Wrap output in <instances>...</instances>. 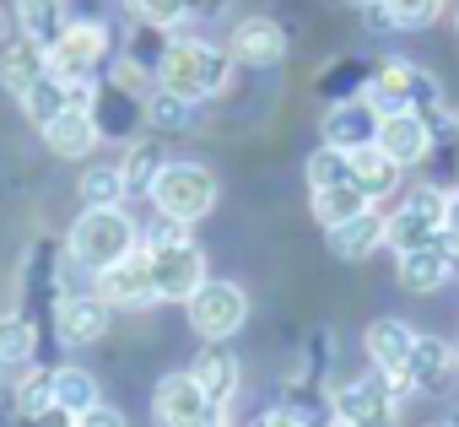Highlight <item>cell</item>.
Listing matches in <instances>:
<instances>
[{
  "instance_id": "cell-1",
  "label": "cell",
  "mask_w": 459,
  "mask_h": 427,
  "mask_svg": "<svg viewBox=\"0 0 459 427\" xmlns=\"http://www.w3.org/2000/svg\"><path fill=\"white\" fill-rule=\"evenodd\" d=\"M362 98H368L378 114H421V119L432 125V135H443V130L459 125L454 109L443 103V87H437L421 65H411V60H389V65H378Z\"/></svg>"
},
{
  "instance_id": "cell-2",
  "label": "cell",
  "mask_w": 459,
  "mask_h": 427,
  "mask_svg": "<svg viewBox=\"0 0 459 427\" xmlns=\"http://www.w3.org/2000/svg\"><path fill=\"white\" fill-rule=\"evenodd\" d=\"M227 82H233V49H216L205 39H178L162 49V65H157V87L178 92V98H216Z\"/></svg>"
},
{
  "instance_id": "cell-3",
  "label": "cell",
  "mask_w": 459,
  "mask_h": 427,
  "mask_svg": "<svg viewBox=\"0 0 459 427\" xmlns=\"http://www.w3.org/2000/svg\"><path fill=\"white\" fill-rule=\"evenodd\" d=\"M130 249H141V233L119 205H87L76 217V228H71V260L82 271H92V276L108 271L114 260H125Z\"/></svg>"
},
{
  "instance_id": "cell-4",
  "label": "cell",
  "mask_w": 459,
  "mask_h": 427,
  "mask_svg": "<svg viewBox=\"0 0 459 427\" xmlns=\"http://www.w3.org/2000/svg\"><path fill=\"white\" fill-rule=\"evenodd\" d=\"M152 205H157V217H173V222H200L205 211L216 205V179L211 168L200 162H162L157 184H152Z\"/></svg>"
},
{
  "instance_id": "cell-5",
  "label": "cell",
  "mask_w": 459,
  "mask_h": 427,
  "mask_svg": "<svg viewBox=\"0 0 459 427\" xmlns=\"http://www.w3.org/2000/svg\"><path fill=\"white\" fill-rule=\"evenodd\" d=\"M394 395H405V384L373 368L368 379L341 384L330 405H335V422H341V427H389V416H394Z\"/></svg>"
},
{
  "instance_id": "cell-6",
  "label": "cell",
  "mask_w": 459,
  "mask_h": 427,
  "mask_svg": "<svg viewBox=\"0 0 459 427\" xmlns=\"http://www.w3.org/2000/svg\"><path fill=\"white\" fill-rule=\"evenodd\" d=\"M443 205H448V195H443V189H432V184L411 189V200L394 211V217H384V244H389L394 255L432 244V239L443 233Z\"/></svg>"
},
{
  "instance_id": "cell-7",
  "label": "cell",
  "mask_w": 459,
  "mask_h": 427,
  "mask_svg": "<svg viewBox=\"0 0 459 427\" xmlns=\"http://www.w3.org/2000/svg\"><path fill=\"white\" fill-rule=\"evenodd\" d=\"M146 260H152V276H157V292L168 303H189L200 287H205V255L189 244V239H168V244H141Z\"/></svg>"
},
{
  "instance_id": "cell-8",
  "label": "cell",
  "mask_w": 459,
  "mask_h": 427,
  "mask_svg": "<svg viewBox=\"0 0 459 427\" xmlns=\"http://www.w3.org/2000/svg\"><path fill=\"white\" fill-rule=\"evenodd\" d=\"M157 422L162 427H227V405L211 400L195 373H168L157 384Z\"/></svg>"
},
{
  "instance_id": "cell-9",
  "label": "cell",
  "mask_w": 459,
  "mask_h": 427,
  "mask_svg": "<svg viewBox=\"0 0 459 427\" xmlns=\"http://www.w3.org/2000/svg\"><path fill=\"white\" fill-rule=\"evenodd\" d=\"M249 319V298L238 282H205L195 298H189V325L195 336L205 341H227V336H238Z\"/></svg>"
},
{
  "instance_id": "cell-10",
  "label": "cell",
  "mask_w": 459,
  "mask_h": 427,
  "mask_svg": "<svg viewBox=\"0 0 459 427\" xmlns=\"http://www.w3.org/2000/svg\"><path fill=\"white\" fill-rule=\"evenodd\" d=\"M103 55H108V28H98V22H71V28L60 33V44L49 49V71L65 76V82H92L98 65H103Z\"/></svg>"
},
{
  "instance_id": "cell-11",
  "label": "cell",
  "mask_w": 459,
  "mask_h": 427,
  "mask_svg": "<svg viewBox=\"0 0 459 427\" xmlns=\"http://www.w3.org/2000/svg\"><path fill=\"white\" fill-rule=\"evenodd\" d=\"M98 298H108V309H146V303H157L162 292H157L146 249H130L108 271H98Z\"/></svg>"
},
{
  "instance_id": "cell-12",
  "label": "cell",
  "mask_w": 459,
  "mask_h": 427,
  "mask_svg": "<svg viewBox=\"0 0 459 427\" xmlns=\"http://www.w3.org/2000/svg\"><path fill=\"white\" fill-rule=\"evenodd\" d=\"M448 276H459V239L443 228L432 244L400 255V287L405 292H437Z\"/></svg>"
},
{
  "instance_id": "cell-13",
  "label": "cell",
  "mask_w": 459,
  "mask_h": 427,
  "mask_svg": "<svg viewBox=\"0 0 459 427\" xmlns=\"http://www.w3.org/2000/svg\"><path fill=\"white\" fill-rule=\"evenodd\" d=\"M378 125L384 114L368 103V98H341L325 109V146H341V152H362L378 141Z\"/></svg>"
},
{
  "instance_id": "cell-14",
  "label": "cell",
  "mask_w": 459,
  "mask_h": 427,
  "mask_svg": "<svg viewBox=\"0 0 459 427\" xmlns=\"http://www.w3.org/2000/svg\"><path fill=\"white\" fill-rule=\"evenodd\" d=\"M55 336L65 346H92L108 336V298L98 292H76V298H60L55 309Z\"/></svg>"
},
{
  "instance_id": "cell-15",
  "label": "cell",
  "mask_w": 459,
  "mask_h": 427,
  "mask_svg": "<svg viewBox=\"0 0 459 427\" xmlns=\"http://www.w3.org/2000/svg\"><path fill=\"white\" fill-rule=\"evenodd\" d=\"M233 60H238V65H255V71L281 65V60H287V33H281V22H271V17L238 22V33H233Z\"/></svg>"
},
{
  "instance_id": "cell-16",
  "label": "cell",
  "mask_w": 459,
  "mask_h": 427,
  "mask_svg": "<svg viewBox=\"0 0 459 427\" xmlns=\"http://www.w3.org/2000/svg\"><path fill=\"white\" fill-rule=\"evenodd\" d=\"M432 125L421 119V114H384V125H378V146L400 162V168H411V162H421L427 152H432Z\"/></svg>"
},
{
  "instance_id": "cell-17",
  "label": "cell",
  "mask_w": 459,
  "mask_h": 427,
  "mask_svg": "<svg viewBox=\"0 0 459 427\" xmlns=\"http://www.w3.org/2000/svg\"><path fill=\"white\" fill-rule=\"evenodd\" d=\"M448 368H454V346L437 341V336H416V346H411V357L400 368V384L405 389H437L448 379Z\"/></svg>"
},
{
  "instance_id": "cell-18",
  "label": "cell",
  "mask_w": 459,
  "mask_h": 427,
  "mask_svg": "<svg viewBox=\"0 0 459 427\" xmlns=\"http://www.w3.org/2000/svg\"><path fill=\"white\" fill-rule=\"evenodd\" d=\"M92 119H98V135H130L135 125H146V98L135 103L119 82H108V87H98V98H92Z\"/></svg>"
},
{
  "instance_id": "cell-19",
  "label": "cell",
  "mask_w": 459,
  "mask_h": 427,
  "mask_svg": "<svg viewBox=\"0 0 459 427\" xmlns=\"http://www.w3.org/2000/svg\"><path fill=\"white\" fill-rule=\"evenodd\" d=\"M44 141H49V152H55V157H87L103 135H98L92 109H65L60 119H49V125H44Z\"/></svg>"
},
{
  "instance_id": "cell-20",
  "label": "cell",
  "mask_w": 459,
  "mask_h": 427,
  "mask_svg": "<svg viewBox=\"0 0 459 427\" xmlns=\"http://www.w3.org/2000/svg\"><path fill=\"white\" fill-rule=\"evenodd\" d=\"M411 346H416V336H411V325H405V319H378V325H368V357H373V368H378V373L400 379V368H405Z\"/></svg>"
},
{
  "instance_id": "cell-21",
  "label": "cell",
  "mask_w": 459,
  "mask_h": 427,
  "mask_svg": "<svg viewBox=\"0 0 459 427\" xmlns=\"http://www.w3.org/2000/svg\"><path fill=\"white\" fill-rule=\"evenodd\" d=\"M17 28H22V39L28 44H39V49H55L60 44V33L71 28L65 22V0H17Z\"/></svg>"
},
{
  "instance_id": "cell-22",
  "label": "cell",
  "mask_w": 459,
  "mask_h": 427,
  "mask_svg": "<svg viewBox=\"0 0 459 427\" xmlns=\"http://www.w3.org/2000/svg\"><path fill=\"white\" fill-rule=\"evenodd\" d=\"M39 76H49V49H39V44H6L0 49V87H6L12 98H22Z\"/></svg>"
},
{
  "instance_id": "cell-23",
  "label": "cell",
  "mask_w": 459,
  "mask_h": 427,
  "mask_svg": "<svg viewBox=\"0 0 459 427\" xmlns=\"http://www.w3.org/2000/svg\"><path fill=\"white\" fill-rule=\"evenodd\" d=\"M378 244H384V217H378L373 205H368V211H357L351 222L330 228V249H335L341 260H368Z\"/></svg>"
},
{
  "instance_id": "cell-24",
  "label": "cell",
  "mask_w": 459,
  "mask_h": 427,
  "mask_svg": "<svg viewBox=\"0 0 459 427\" xmlns=\"http://www.w3.org/2000/svg\"><path fill=\"white\" fill-rule=\"evenodd\" d=\"M189 373H195V384H200L211 400H221V405L233 400V389H238V357H233V352H221V341H211V346L195 357Z\"/></svg>"
},
{
  "instance_id": "cell-25",
  "label": "cell",
  "mask_w": 459,
  "mask_h": 427,
  "mask_svg": "<svg viewBox=\"0 0 459 427\" xmlns=\"http://www.w3.org/2000/svg\"><path fill=\"white\" fill-rule=\"evenodd\" d=\"M351 173H357V184H362L368 200H384V195H394V184H400V162H394L378 141L362 146V152H351Z\"/></svg>"
},
{
  "instance_id": "cell-26",
  "label": "cell",
  "mask_w": 459,
  "mask_h": 427,
  "mask_svg": "<svg viewBox=\"0 0 459 427\" xmlns=\"http://www.w3.org/2000/svg\"><path fill=\"white\" fill-rule=\"evenodd\" d=\"M373 200L362 195V184L351 179V184H330V189H314V217H319V228L330 233V228H341V222H351L357 211H368Z\"/></svg>"
},
{
  "instance_id": "cell-27",
  "label": "cell",
  "mask_w": 459,
  "mask_h": 427,
  "mask_svg": "<svg viewBox=\"0 0 459 427\" xmlns=\"http://www.w3.org/2000/svg\"><path fill=\"white\" fill-rule=\"evenodd\" d=\"M65 109H71V82H65V76H55V71H49V76H39V82L22 92V114H28L39 130H44L49 119H60Z\"/></svg>"
},
{
  "instance_id": "cell-28",
  "label": "cell",
  "mask_w": 459,
  "mask_h": 427,
  "mask_svg": "<svg viewBox=\"0 0 459 427\" xmlns=\"http://www.w3.org/2000/svg\"><path fill=\"white\" fill-rule=\"evenodd\" d=\"M146 125H152V130H168V135L189 130V125H195V98H178V92L157 87V92L146 98Z\"/></svg>"
},
{
  "instance_id": "cell-29",
  "label": "cell",
  "mask_w": 459,
  "mask_h": 427,
  "mask_svg": "<svg viewBox=\"0 0 459 427\" xmlns=\"http://www.w3.org/2000/svg\"><path fill=\"white\" fill-rule=\"evenodd\" d=\"M119 168H125V189L152 200V184H157V173H162V152H157V141H130V152H125Z\"/></svg>"
},
{
  "instance_id": "cell-30",
  "label": "cell",
  "mask_w": 459,
  "mask_h": 427,
  "mask_svg": "<svg viewBox=\"0 0 459 427\" xmlns=\"http://www.w3.org/2000/svg\"><path fill=\"white\" fill-rule=\"evenodd\" d=\"M55 405H65L71 416L98 405V379L87 368H55Z\"/></svg>"
},
{
  "instance_id": "cell-31",
  "label": "cell",
  "mask_w": 459,
  "mask_h": 427,
  "mask_svg": "<svg viewBox=\"0 0 459 427\" xmlns=\"http://www.w3.org/2000/svg\"><path fill=\"white\" fill-rule=\"evenodd\" d=\"M130 189H125V168L119 162H98L82 173V200L87 205H119Z\"/></svg>"
},
{
  "instance_id": "cell-32",
  "label": "cell",
  "mask_w": 459,
  "mask_h": 427,
  "mask_svg": "<svg viewBox=\"0 0 459 427\" xmlns=\"http://www.w3.org/2000/svg\"><path fill=\"white\" fill-rule=\"evenodd\" d=\"M39 352V336H33V319L28 314H0V357L12 362H28Z\"/></svg>"
},
{
  "instance_id": "cell-33",
  "label": "cell",
  "mask_w": 459,
  "mask_h": 427,
  "mask_svg": "<svg viewBox=\"0 0 459 427\" xmlns=\"http://www.w3.org/2000/svg\"><path fill=\"white\" fill-rule=\"evenodd\" d=\"M357 173H351V152H341V146H319L314 157H308V189H330V184H351Z\"/></svg>"
},
{
  "instance_id": "cell-34",
  "label": "cell",
  "mask_w": 459,
  "mask_h": 427,
  "mask_svg": "<svg viewBox=\"0 0 459 427\" xmlns=\"http://www.w3.org/2000/svg\"><path fill=\"white\" fill-rule=\"evenodd\" d=\"M125 6H130L135 22H146V28H178V22L195 12V0H125Z\"/></svg>"
},
{
  "instance_id": "cell-35",
  "label": "cell",
  "mask_w": 459,
  "mask_h": 427,
  "mask_svg": "<svg viewBox=\"0 0 459 427\" xmlns=\"http://www.w3.org/2000/svg\"><path fill=\"white\" fill-rule=\"evenodd\" d=\"M55 405V368H33L22 384H17V411L22 416H39Z\"/></svg>"
},
{
  "instance_id": "cell-36",
  "label": "cell",
  "mask_w": 459,
  "mask_h": 427,
  "mask_svg": "<svg viewBox=\"0 0 459 427\" xmlns=\"http://www.w3.org/2000/svg\"><path fill=\"white\" fill-rule=\"evenodd\" d=\"M384 12L394 28H427V22H437L443 0H384Z\"/></svg>"
},
{
  "instance_id": "cell-37",
  "label": "cell",
  "mask_w": 459,
  "mask_h": 427,
  "mask_svg": "<svg viewBox=\"0 0 459 427\" xmlns=\"http://www.w3.org/2000/svg\"><path fill=\"white\" fill-rule=\"evenodd\" d=\"M76 427H125V416H119L114 405H103V400H98L92 411H82V416H76Z\"/></svg>"
},
{
  "instance_id": "cell-38",
  "label": "cell",
  "mask_w": 459,
  "mask_h": 427,
  "mask_svg": "<svg viewBox=\"0 0 459 427\" xmlns=\"http://www.w3.org/2000/svg\"><path fill=\"white\" fill-rule=\"evenodd\" d=\"M28 427H76V416H71L65 405H49V411H39V416H28Z\"/></svg>"
},
{
  "instance_id": "cell-39",
  "label": "cell",
  "mask_w": 459,
  "mask_h": 427,
  "mask_svg": "<svg viewBox=\"0 0 459 427\" xmlns=\"http://www.w3.org/2000/svg\"><path fill=\"white\" fill-rule=\"evenodd\" d=\"M443 228L459 239V189H448V205H443Z\"/></svg>"
},
{
  "instance_id": "cell-40",
  "label": "cell",
  "mask_w": 459,
  "mask_h": 427,
  "mask_svg": "<svg viewBox=\"0 0 459 427\" xmlns=\"http://www.w3.org/2000/svg\"><path fill=\"white\" fill-rule=\"evenodd\" d=\"M12 33H17V12H6V6H0V49L12 44Z\"/></svg>"
},
{
  "instance_id": "cell-41",
  "label": "cell",
  "mask_w": 459,
  "mask_h": 427,
  "mask_svg": "<svg viewBox=\"0 0 459 427\" xmlns=\"http://www.w3.org/2000/svg\"><path fill=\"white\" fill-rule=\"evenodd\" d=\"M341 6H357V12H368V6H373V0H341Z\"/></svg>"
},
{
  "instance_id": "cell-42",
  "label": "cell",
  "mask_w": 459,
  "mask_h": 427,
  "mask_svg": "<svg viewBox=\"0 0 459 427\" xmlns=\"http://www.w3.org/2000/svg\"><path fill=\"white\" fill-rule=\"evenodd\" d=\"M454 368H459V346H454Z\"/></svg>"
},
{
  "instance_id": "cell-43",
  "label": "cell",
  "mask_w": 459,
  "mask_h": 427,
  "mask_svg": "<svg viewBox=\"0 0 459 427\" xmlns=\"http://www.w3.org/2000/svg\"><path fill=\"white\" fill-rule=\"evenodd\" d=\"M454 33H459V12H454Z\"/></svg>"
},
{
  "instance_id": "cell-44",
  "label": "cell",
  "mask_w": 459,
  "mask_h": 427,
  "mask_svg": "<svg viewBox=\"0 0 459 427\" xmlns=\"http://www.w3.org/2000/svg\"><path fill=\"white\" fill-rule=\"evenodd\" d=\"M0 368H6V357H0Z\"/></svg>"
},
{
  "instance_id": "cell-45",
  "label": "cell",
  "mask_w": 459,
  "mask_h": 427,
  "mask_svg": "<svg viewBox=\"0 0 459 427\" xmlns=\"http://www.w3.org/2000/svg\"><path fill=\"white\" fill-rule=\"evenodd\" d=\"M454 427H459V416H454Z\"/></svg>"
}]
</instances>
